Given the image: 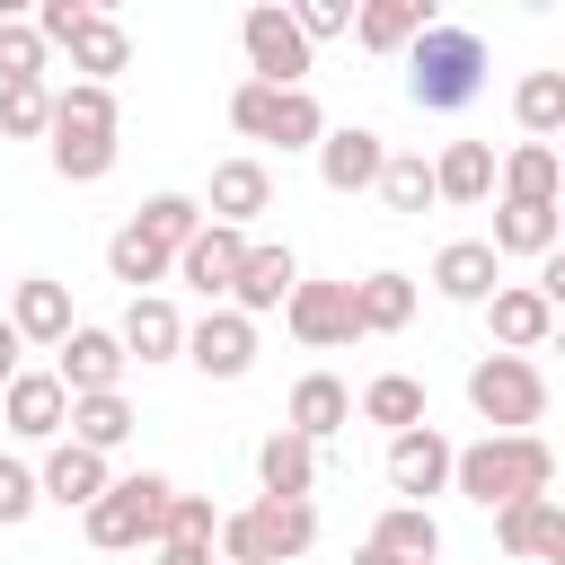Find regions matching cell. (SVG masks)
Masks as SVG:
<instances>
[{
    "mask_svg": "<svg viewBox=\"0 0 565 565\" xmlns=\"http://www.w3.org/2000/svg\"><path fill=\"white\" fill-rule=\"evenodd\" d=\"M397 62H406V106L415 115H468L486 97V71H494L486 62V35L477 26H450V18H433Z\"/></svg>",
    "mask_w": 565,
    "mask_h": 565,
    "instance_id": "6da1fadb",
    "label": "cell"
},
{
    "mask_svg": "<svg viewBox=\"0 0 565 565\" xmlns=\"http://www.w3.org/2000/svg\"><path fill=\"white\" fill-rule=\"evenodd\" d=\"M547 486H556L547 433H486V441H468V450L450 459V494H468V503H486V512L530 503V494H547Z\"/></svg>",
    "mask_w": 565,
    "mask_h": 565,
    "instance_id": "7a4b0ae2",
    "label": "cell"
},
{
    "mask_svg": "<svg viewBox=\"0 0 565 565\" xmlns=\"http://www.w3.org/2000/svg\"><path fill=\"white\" fill-rule=\"evenodd\" d=\"M221 565H300L309 547H318V503H238V512H221Z\"/></svg>",
    "mask_w": 565,
    "mask_h": 565,
    "instance_id": "3957f363",
    "label": "cell"
},
{
    "mask_svg": "<svg viewBox=\"0 0 565 565\" xmlns=\"http://www.w3.org/2000/svg\"><path fill=\"white\" fill-rule=\"evenodd\" d=\"M468 406L486 433H539L547 424V371L530 353H477L468 362Z\"/></svg>",
    "mask_w": 565,
    "mask_h": 565,
    "instance_id": "277c9868",
    "label": "cell"
},
{
    "mask_svg": "<svg viewBox=\"0 0 565 565\" xmlns=\"http://www.w3.org/2000/svg\"><path fill=\"white\" fill-rule=\"evenodd\" d=\"M168 477L159 468H132V477H115L88 512H79V530H88V547H106V556H124V547H159V530H168Z\"/></svg>",
    "mask_w": 565,
    "mask_h": 565,
    "instance_id": "5b68a950",
    "label": "cell"
},
{
    "mask_svg": "<svg viewBox=\"0 0 565 565\" xmlns=\"http://www.w3.org/2000/svg\"><path fill=\"white\" fill-rule=\"evenodd\" d=\"M238 44H247V79H265V88H309V44H300V26H291L282 0H256V9L238 18Z\"/></svg>",
    "mask_w": 565,
    "mask_h": 565,
    "instance_id": "8992f818",
    "label": "cell"
},
{
    "mask_svg": "<svg viewBox=\"0 0 565 565\" xmlns=\"http://www.w3.org/2000/svg\"><path fill=\"white\" fill-rule=\"evenodd\" d=\"M450 459H459V441L441 433V424H415V433H388V494L397 503H424L433 512V494H450Z\"/></svg>",
    "mask_w": 565,
    "mask_h": 565,
    "instance_id": "52a82bcc",
    "label": "cell"
},
{
    "mask_svg": "<svg viewBox=\"0 0 565 565\" xmlns=\"http://www.w3.org/2000/svg\"><path fill=\"white\" fill-rule=\"evenodd\" d=\"M177 362H194L203 380H247V371H256V318H238V309L185 318V353H177Z\"/></svg>",
    "mask_w": 565,
    "mask_h": 565,
    "instance_id": "ba28073f",
    "label": "cell"
},
{
    "mask_svg": "<svg viewBox=\"0 0 565 565\" xmlns=\"http://www.w3.org/2000/svg\"><path fill=\"white\" fill-rule=\"evenodd\" d=\"M124 344H115V327H71L62 344H53V380H62V397H106V388H124Z\"/></svg>",
    "mask_w": 565,
    "mask_h": 565,
    "instance_id": "9c48e42d",
    "label": "cell"
},
{
    "mask_svg": "<svg viewBox=\"0 0 565 565\" xmlns=\"http://www.w3.org/2000/svg\"><path fill=\"white\" fill-rule=\"evenodd\" d=\"M194 203H203V221H221V230H256V212H274V168H265L256 150H238V159L212 168V185H203Z\"/></svg>",
    "mask_w": 565,
    "mask_h": 565,
    "instance_id": "30bf717a",
    "label": "cell"
},
{
    "mask_svg": "<svg viewBox=\"0 0 565 565\" xmlns=\"http://www.w3.org/2000/svg\"><path fill=\"white\" fill-rule=\"evenodd\" d=\"M309 159H318V185H327V194H371V185H380L388 141H380L371 124H327Z\"/></svg>",
    "mask_w": 565,
    "mask_h": 565,
    "instance_id": "8fae6325",
    "label": "cell"
},
{
    "mask_svg": "<svg viewBox=\"0 0 565 565\" xmlns=\"http://www.w3.org/2000/svg\"><path fill=\"white\" fill-rule=\"evenodd\" d=\"M238 256H247V230H221V221H203L185 247H177V282L185 291H203V309H221L230 300V282H238Z\"/></svg>",
    "mask_w": 565,
    "mask_h": 565,
    "instance_id": "7c38bea8",
    "label": "cell"
},
{
    "mask_svg": "<svg viewBox=\"0 0 565 565\" xmlns=\"http://www.w3.org/2000/svg\"><path fill=\"white\" fill-rule=\"evenodd\" d=\"M291 282H300V256H291L282 238H247L238 282H230V300H221V309H238V318H274V309L291 300Z\"/></svg>",
    "mask_w": 565,
    "mask_h": 565,
    "instance_id": "4fadbf2b",
    "label": "cell"
},
{
    "mask_svg": "<svg viewBox=\"0 0 565 565\" xmlns=\"http://www.w3.org/2000/svg\"><path fill=\"white\" fill-rule=\"evenodd\" d=\"M282 327L309 344V353H335V344H353V282H291V300H282Z\"/></svg>",
    "mask_w": 565,
    "mask_h": 565,
    "instance_id": "5bb4252c",
    "label": "cell"
},
{
    "mask_svg": "<svg viewBox=\"0 0 565 565\" xmlns=\"http://www.w3.org/2000/svg\"><path fill=\"white\" fill-rule=\"evenodd\" d=\"M344 424H353V388H344L335 371H300L291 397H282V433H300L309 450H327Z\"/></svg>",
    "mask_w": 565,
    "mask_h": 565,
    "instance_id": "9a60e30c",
    "label": "cell"
},
{
    "mask_svg": "<svg viewBox=\"0 0 565 565\" xmlns=\"http://www.w3.org/2000/svg\"><path fill=\"white\" fill-rule=\"evenodd\" d=\"M106 486H115V468H106L97 450H79V441H44V459H35V503L88 512V503H97Z\"/></svg>",
    "mask_w": 565,
    "mask_h": 565,
    "instance_id": "2e32d148",
    "label": "cell"
},
{
    "mask_svg": "<svg viewBox=\"0 0 565 565\" xmlns=\"http://www.w3.org/2000/svg\"><path fill=\"white\" fill-rule=\"evenodd\" d=\"M53 53L71 62V79H97V88H115V71H132V35H124V18H115V9H88Z\"/></svg>",
    "mask_w": 565,
    "mask_h": 565,
    "instance_id": "e0dca14e",
    "label": "cell"
},
{
    "mask_svg": "<svg viewBox=\"0 0 565 565\" xmlns=\"http://www.w3.org/2000/svg\"><path fill=\"white\" fill-rule=\"evenodd\" d=\"M9 327H18V344H35V353H53L79 318H71V282H53V274H18V291H9V309H0Z\"/></svg>",
    "mask_w": 565,
    "mask_h": 565,
    "instance_id": "ac0fdd59",
    "label": "cell"
},
{
    "mask_svg": "<svg viewBox=\"0 0 565 565\" xmlns=\"http://www.w3.org/2000/svg\"><path fill=\"white\" fill-rule=\"evenodd\" d=\"M477 309H486V335H494V353H539V344L556 335V309H547L530 282H494Z\"/></svg>",
    "mask_w": 565,
    "mask_h": 565,
    "instance_id": "d6986e66",
    "label": "cell"
},
{
    "mask_svg": "<svg viewBox=\"0 0 565 565\" xmlns=\"http://www.w3.org/2000/svg\"><path fill=\"white\" fill-rule=\"evenodd\" d=\"M62 415H71V397H62L53 371H18L0 388V433L9 441H62Z\"/></svg>",
    "mask_w": 565,
    "mask_h": 565,
    "instance_id": "ffe728a7",
    "label": "cell"
},
{
    "mask_svg": "<svg viewBox=\"0 0 565 565\" xmlns=\"http://www.w3.org/2000/svg\"><path fill=\"white\" fill-rule=\"evenodd\" d=\"M494 539H503V556H521V565H565V503H556V494L503 503V512H494Z\"/></svg>",
    "mask_w": 565,
    "mask_h": 565,
    "instance_id": "44dd1931",
    "label": "cell"
},
{
    "mask_svg": "<svg viewBox=\"0 0 565 565\" xmlns=\"http://www.w3.org/2000/svg\"><path fill=\"white\" fill-rule=\"evenodd\" d=\"M115 344H124V362H177L185 353V309L168 291H141V300H124Z\"/></svg>",
    "mask_w": 565,
    "mask_h": 565,
    "instance_id": "7402d4cb",
    "label": "cell"
},
{
    "mask_svg": "<svg viewBox=\"0 0 565 565\" xmlns=\"http://www.w3.org/2000/svg\"><path fill=\"white\" fill-rule=\"evenodd\" d=\"M433 203H459V212L494 203V141H441L433 150Z\"/></svg>",
    "mask_w": 565,
    "mask_h": 565,
    "instance_id": "603a6c76",
    "label": "cell"
},
{
    "mask_svg": "<svg viewBox=\"0 0 565 565\" xmlns=\"http://www.w3.org/2000/svg\"><path fill=\"white\" fill-rule=\"evenodd\" d=\"M565 194V159L556 141H512L494 159V203H556Z\"/></svg>",
    "mask_w": 565,
    "mask_h": 565,
    "instance_id": "cb8c5ba5",
    "label": "cell"
},
{
    "mask_svg": "<svg viewBox=\"0 0 565 565\" xmlns=\"http://www.w3.org/2000/svg\"><path fill=\"white\" fill-rule=\"evenodd\" d=\"M256 494L265 503H309L318 494V450L300 433H265L256 441Z\"/></svg>",
    "mask_w": 565,
    "mask_h": 565,
    "instance_id": "d4e9b609",
    "label": "cell"
},
{
    "mask_svg": "<svg viewBox=\"0 0 565 565\" xmlns=\"http://www.w3.org/2000/svg\"><path fill=\"white\" fill-rule=\"evenodd\" d=\"M424 26H433V0H362L344 35H353L362 53H388V62H397V53H406Z\"/></svg>",
    "mask_w": 565,
    "mask_h": 565,
    "instance_id": "484cf974",
    "label": "cell"
},
{
    "mask_svg": "<svg viewBox=\"0 0 565 565\" xmlns=\"http://www.w3.org/2000/svg\"><path fill=\"white\" fill-rule=\"evenodd\" d=\"M494 282H503V256H494L486 238H450V247L433 256V291H441V300H459V309H477Z\"/></svg>",
    "mask_w": 565,
    "mask_h": 565,
    "instance_id": "4316f807",
    "label": "cell"
},
{
    "mask_svg": "<svg viewBox=\"0 0 565 565\" xmlns=\"http://www.w3.org/2000/svg\"><path fill=\"white\" fill-rule=\"evenodd\" d=\"M132 397L124 388H106V397H71V415H62V441H79V450H97V459H115L124 441H132Z\"/></svg>",
    "mask_w": 565,
    "mask_h": 565,
    "instance_id": "83f0119b",
    "label": "cell"
},
{
    "mask_svg": "<svg viewBox=\"0 0 565 565\" xmlns=\"http://www.w3.org/2000/svg\"><path fill=\"white\" fill-rule=\"evenodd\" d=\"M556 238H565L556 203H494V238H486L494 256H530L539 265V256H556Z\"/></svg>",
    "mask_w": 565,
    "mask_h": 565,
    "instance_id": "f1b7e54d",
    "label": "cell"
},
{
    "mask_svg": "<svg viewBox=\"0 0 565 565\" xmlns=\"http://www.w3.org/2000/svg\"><path fill=\"white\" fill-rule=\"evenodd\" d=\"M406 318H415V274L380 265V274L353 282V335H397Z\"/></svg>",
    "mask_w": 565,
    "mask_h": 565,
    "instance_id": "f546056e",
    "label": "cell"
},
{
    "mask_svg": "<svg viewBox=\"0 0 565 565\" xmlns=\"http://www.w3.org/2000/svg\"><path fill=\"white\" fill-rule=\"evenodd\" d=\"M353 415H362V424H380V433H415V424H433V415H424V380H415V371H371V380H362V397H353Z\"/></svg>",
    "mask_w": 565,
    "mask_h": 565,
    "instance_id": "4dcf8cb0",
    "label": "cell"
},
{
    "mask_svg": "<svg viewBox=\"0 0 565 565\" xmlns=\"http://www.w3.org/2000/svg\"><path fill=\"white\" fill-rule=\"evenodd\" d=\"M44 159H53V177L62 185H97V177H115V159H124V132H44Z\"/></svg>",
    "mask_w": 565,
    "mask_h": 565,
    "instance_id": "1f68e13d",
    "label": "cell"
},
{
    "mask_svg": "<svg viewBox=\"0 0 565 565\" xmlns=\"http://www.w3.org/2000/svg\"><path fill=\"white\" fill-rule=\"evenodd\" d=\"M371 547L397 556V565H433V556H441V521H433L424 503H388V512L371 521Z\"/></svg>",
    "mask_w": 565,
    "mask_h": 565,
    "instance_id": "d6a6232c",
    "label": "cell"
},
{
    "mask_svg": "<svg viewBox=\"0 0 565 565\" xmlns=\"http://www.w3.org/2000/svg\"><path fill=\"white\" fill-rule=\"evenodd\" d=\"M512 124H521V141H556L565 132V71H521Z\"/></svg>",
    "mask_w": 565,
    "mask_h": 565,
    "instance_id": "836d02e7",
    "label": "cell"
},
{
    "mask_svg": "<svg viewBox=\"0 0 565 565\" xmlns=\"http://www.w3.org/2000/svg\"><path fill=\"white\" fill-rule=\"evenodd\" d=\"M371 194H380V203H388L397 221L433 212V159H424V150H388V159H380V185H371Z\"/></svg>",
    "mask_w": 565,
    "mask_h": 565,
    "instance_id": "e575fe53",
    "label": "cell"
},
{
    "mask_svg": "<svg viewBox=\"0 0 565 565\" xmlns=\"http://www.w3.org/2000/svg\"><path fill=\"white\" fill-rule=\"evenodd\" d=\"M168 265H177V256H168V247H150V238L132 230V221H124V230L106 238V274H115V282H124L132 300H141V291H159V282H168Z\"/></svg>",
    "mask_w": 565,
    "mask_h": 565,
    "instance_id": "d590c367",
    "label": "cell"
},
{
    "mask_svg": "<svg viewBox=\"0 0 565 565\" xmlns=\"http://www.w3.org/2000/svg\"><path fill=\"white\" fill-rule=\"evenodd\" d=\"M53 124H62V132H124V106H115V88H97V79H62V88H53Z\"/></svg>",
    "mask_w": 565,
    "mask_h": 565,
    "instance_id": "8d00e7d4",
    "label": "cell"
},
{
    "mask_svg": "<svg viewBox=\"0 0 565 565\" xmlns=\"http://www.w3.org/2000/svg\"><path fill=\"white\" fill-rule=\"evenodd\" d=\"M132 230H141L150 247H168V256H177V247H185V238L203 230V203H194V194H177V185H159V194H150L141 212H132Z\"/></svg>",
    "mask_w": 565,
    "mask_h": 565,
    "instance_id": "74e56055",
    "label": "cell"
},
{
    "mask_svg": "<svg viewBox=\"0 0 565 565\" xmlns=\"http://www.w3.org/2000/svg\"><path fill=\"white\" fill-rule=\"evenodd\" d=\"M318 132H327V106H318L309 88H274L265 141H274V150H318Z\"/></svg>",
    "mask_w": 565,
    "mask_h": 565,
    "instance_id": "f35d334b",
    "label": "cell"
},
{
    "mask_svg": "<svg viewBox=\"0 0 565 565\" xmlns=\"http://www.w3.org/2000/svg\"><path fill=\"white\" fill-rule=\"evenodd\" d=\"M53 132V79H9L0 88V141H44Z\"/></svg>",
    "mask_w": 565,
    "mask_h": 565,
    "instance_id": "ab89813d",
    "label": "cell"
},
{
    "mask_svg": "<svg viewBox=\"0 0 565 565\" xmlns=\"http://www.w3.org/2000/svg\"><path fill=\"white\" fill-rule=\"evenodd\" d=\"M9 79H53V53H44V35L26 18H0V88Z\"/></svg>",
    "mask_w": 565,
    "mask_h": 565,
    "instance_id": "60d3db41",
    "label": "cell"
},
{
    "mask_svg": "<svg viewBox=\"0 0 565 565\" xmlns=\"http://www.w3.org/2000/svg\"><path fill=\"white\" fill-rule=\"evenodd\" d=\"M159 539L212 547V539H221V512H212V494H168V530H159Z\"/></svg>",
    "mask_w": 565,
    "mask_h": 565,
    "instance_id": "b9f144b4",
    "label": "cell"
},
{
    "mask_svg": "<svg viewBox=\"0 0 565 565\" xmlns=\"http://www.w3.org/2000/svg\"><path fill=\"white\" fill-rule=\"evenodd\" d=\"M26 512H35V459L0 450V530H18Z\"/></svg>",
    "mask_w": 565,
    "mask_h": 565,
    "instance_id": "7bdbcfd3",
    "label": "cell"
},
{
    "mask_svg": "<svg viewBox=\"0 0 565 565\" xmlns=\"http://www.w3.org/2000/svg\"><path fill=\"white\" fill-rule=\"evenodd\" d=\"M291 26H300V44L318 53L327 35H344V26H353V0H291Z\"/></svg>",
    "mask_w": 565,
    "mask_h": 565,
    "instance_id": "ee69618b",
    "label": "cell"
},
{
    "mask_svg": "<svg viewBox=\"0 0 565 565\" xmlns=\"http://www.w3.org/2000/svg\"><path fill=\"white\" fill-rule=\"evenodd\" d=\"M265 115H274V88H265V79H238V88H230V124H238L247 141H265Z\"/></svg>",
    "mask_w": 565,
    "mask_h": 565,
    "instance_id": "f6af8a7d",
    "label": "cell"
},
{
    "mask_svg": "<svg viewBox=\"0 0 565 565\" xmlns=\"http://www.w3.org/2000/svg\"><path fill=\"white\" fill-rule=\"evenodd\" d=\"M150 565H212V547H185V539H159Z\"/></svg>",
    "mask_w": 565,
    "mask_h": 565,
    "instance_id": "bcb514c9",
    "label": "cell"
},
{
    "mask_svg": "<svg viewBox=\"0 0 565 565\" xmlns=\"http://www.w3.org/2000/svg\"><path fill=\"white\" fill-rule=\"evenodd\" d=\"M18 371H26V344H18V327H9V318H0V388H9V380H18Z\"/></svg>",
    "mask_w": 565,
    "mask_h": 565,
    "instance_id": "7dc6e473",
    "label": "cell"
},
{
    "mask_svg": "<svg viewBox=\"0 0 565 565\" xmlns=\"http://www.w3.org/2000/svg\"><path fill=\"white\" fill-rule=\"evenodd\" d=\"M353 565H397V556H380V547H371V539H362V556H353Z\"/></svg>",
    "mask_w": 565,
    "mask_h": 565,
    "instance_id": "c3c4849f",
    "label": "cell"
}]
</instances>
